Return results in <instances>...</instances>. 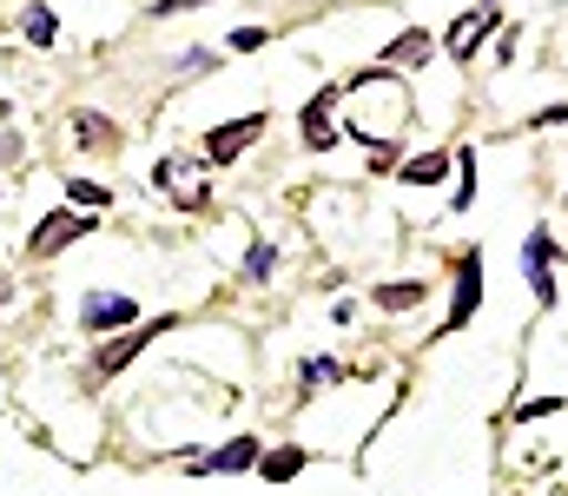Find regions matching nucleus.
Listing matches in <instances>:
<instances>
[{
    "mask_svg": "<svg viewBox=\"0 0 568 496\" xmlns=\"http://www.w3.org/2000/svg\"><path fill=\"white\" fill-rule=\"evenodd\" d=\"M476 298H483V252L469 245V252L456 259V298H449V312H443V337L476 318Z\"/></svg>",
    "mask_w": 568,
    "mask_h": 496,
    "instance_id": "1",
    "label": "nucleus"
},
{
    "mask_svg": "<svg viewBox=\"0 0 568 496\" xmlns=\"http://www.w3.org/2000/svg\"><path fill=\"white\" fill-rule=\"evenodd\" d=\"M523 279H529L536 305H556V239L549 232H529L523 239Z\"/></svg>",
    "mask_w": 568,
    "mask_h": 496,
    "instance_id": "2",
    "label": "nucleus"
},
{
    "mask_svg": "<svg viewBox=\"0 0 568 496\" xmlns=\"http://www.w3.org/2000/svg\"><path fill=\"white\" fill-rule=\"evenodd\" d=\"M152 185L159 192H172L179 205H205L212 192H205V172H199V160H185V153H172V160L152 165Z\"/></svg>",
    "mask_w": 568,
    "mask_h": 496,
    "instance_id": "3",
    "label": "nucleus"
},
{
    "mask_svg": "<svg viewBox=\"0 0 568 496\" xmlns=\"http://www.w3.org/2000/svg\"><path fill=\"white\" fill-rule=\"evenodd\" d=\"M265 133V113H245V120H225V126H212V140H205V160L212 165H225V160H239L252 140Z\"/></svg>",
    "mask_w": 568,
    "mask_h": 496,
    "instance_id": "4",
    "label": "nucleus"
},
{
    "mask_svg": "<svg viewBox=\"0 0 568 496\" xmlns=\"http://www.w3.org/2000/svg\"><path fill=\"white\" fill-rule=\"evenodd\" d=\"M80 232H93V219H80V212H47V219L33 225V259H53V252L73 245Z\"/></svg>",
    "mask_w": 568,
    "mask_h": 496,
    "instance_id": "5",
    "label": "nucleus"
},
{
    "mask_svg": "<svg viewBox=\"0 0 568 496\" xmlns=\"http://www.w3.org/2000/svg\"><path fill=\"white\" fill-rule=\"evenodd\" d=\"M133 318H140V305L120 298V292H93V298L80 305V325L87 331H120V325H133Z\"/></svg>",
    "mask_w": 568,
    "mask_h": 496,
    "instance_id": "6",
    "label": "nucleus"
},
{
    "mask_svg": "<svg viewBox=\"0 0 568 496\" xmlns=\"http://www.w3.org/2000/svg\"><path fill=\"white\" fill-rule=\"evenodd\" d=\"M489 33H496V13H489V7H469V13L449 27V60H476V47H483Z\"/></svg>",
    "mask_w": 568,
    "mask_h": 496,
    "instance_id": "7",
    "label": "nucleus"
},
{
    "mask_svg": "<svg viewBox=\"0 0 568 496\" xmlns=\"http://www.w3.org/2000/svg\"><path fill=\"white\" fill-rule=\"evenodd\" d=\"M258 437H232L225 451H212V457H192V470H219V477H239V470H258Z\"/></svg>",
    "mask_w": 568,
    "mask_h": 496,
    "instance_id": "8",
    "label": "nucleus"
},
{
    "mask_svg": "<svg viewBox=\"0 0 568 496\" xmlns=\"http://www.w3.org/2000/svg\"><path fill=\"white\" fill-rule=\"evenodd\" d=\"M165 331H172V312H165V318H152V325H140V331H126L120 344H106V351H100V371H120V364H133L145 344H152V337H165Z\"/></svg>",
    "mask_w": 568,
    "mask_h": 496,
    "instance_id": "9",
    "label": "nucleus"
},
{
    "mask_svg": "<svg viewBox=\"0 0 568 496\" xmlns=\"http://www.w3.org/2000/svg\"><path fill=\"white\" fill-rule=\"evenodd\" d=\"M417 60H429V33L424 27H410V33H397L384 53H377V73H390V67H417Z\"/></svg>",
    "mask_w": 568,
    "mask_h": 496,
    "instance_id": "10",
    "label": "nucleus"
},
{
    "mask_svg": "<svg viewBox=\"0 0 568 496\" xmlns=\"http://www.w3.org/2000/svg\"><path fill=\"white\" fill-rule=\"evenodd\" d=\"M304 146H337V126H331V93H317L311 107H304Z\"/></svg>",
    "mask_w": 568,
    "mask_h": 496,
    "instance_id": "11",
    "label": "nucleus"
},
{
    "mask_svg": "<svg viewBox=\"0 0 568 496\" xmlns=\"http://www.w3.org/2000/svg\"><path fill=\"white\" fill-rule=\"evenodd\" d=\"M429 298V285H417V279H390V285H377V305L384 312H417Z\"/></svg>",
    "mask_w": 568,
    "mask_h": 496,
    "instance_id": "12",
    "label": "nucleus"
},
{
    "mask_svg": "<svg viewBox=\"0 0 568 496\" xmlns=\"http://www.w3.org/2000/svg\"><path fill=\"white\" fill-rule=\"evenodd\" d=\"M297 470H304V451H297V444H284V451H265V457H258V477H265V484H291Z\"/></svg>",
    "mask_w": 568,
    "mask_h": 496,
    "instance_id": "13",
    "label": "nucleus"
},
{
    "mask_svg": "<svg viewBox=\"0 0 568 496\" xmlns=\"http://www.w3.org/2000/svg\"><path fill=\"white\" fill-rule=\"evenodd\" d=\"M20 33H27L33 47H53V40H60V20H53V7H27V13H20Z\"/></svg>",
    "mask_w": 568,
    "mask_h": 496,
    "instance_id": "14",
    "label": "nucleus"
},
{
    "mask_svg": "<svg viewBox=\"0 0 568 496\" xmlns=\"http://www.w3.org/2000/svg\"><path fill=\"white\" fill-rule=\"evenodd\" d=\"M449 165H456V160H443V153H424V160L404 165V185H436V179H443Z\"/></svg>",
    "mask_w": 568,
    "mask_h": 496,
    "instance_id": "15",
    "label": "nucleus"
},
{
    "mask_svg": "<svg viewBox=\"0 0 568 496\" xmlns=\"http://www.w3.org/2000/svg\"><path fill=\"white\" fill-rule=\"evenodd\" d=\"M73 140H80V146H113L106 113H73Z\"/></svg>",
    "mask_w": 568,
    "mask_h": 496,
    "instance_id": "16",
    "label": "nucleus"
},
{
    "mask_svg": "<svg viewBox=\"0 0 568 496\" xmlns=\"http://www.w3.org/2000/svg\"><path fill=\"white\" fill-rule=\"evenodd\" d=\"M272 265H278V252H272V245L258 239V245L245 252V285H265V279H272Z\"/></svg>",
    "mask_w": 568,
    "mask_h": 496,
    "instance_id": "17",
    "label": "nucleus"
},
{
    "mask_svg": "<svg viewBox=\"0 0 568 496\" xmlns=\"http://www.w3.org/2000/svg\"><path fill=\"white\" fill-rule=\"evenodd\" d=\"M456 172H463V185H456V212H469V199H476V185H469V179H476V153H469V146L456 153Z\"/></svg>",
    "mask_w": 568,
    "mask_h": 496,
    "instance_id": "18",
    "label": "nucleus"
},
{
    "mask_svg": "<svg viewBox=\"0 0 568 496\" xmlns=\"http://www.w3.org/2000/svg\"><path fill=\"white\" fill-rule=\"evenodd\" d=\"M337 377H344L337 357H304V384H337Z\"/></svg>",
    "mask_w": 568,
    "mask_h": 496,
    "instance_id": "19",
    "label": "nucleus"
},
{
    "mask_svg": "<svg viewBox=\"0 0 568 496\" xmlns=\"http://www.w3.org/2000/svg\"><path fill=\"white\" fill-rule=\"evenodd\" d=\"M67 199H73V205H106V185H93V179H73V185H67Z\"/></svg>",
    "mask_w": 568,
    "mask_h": 496,
    "instance_id": "20",
    "label": "nucleus"
},
{
    "mask_svg": "<svg viewBox=\"0 0 568 496\" xmlns=\"http://www.w3.org/2000/svg\"><path fill=\"white\" fill-rule=\"evenodd\" d=\"M549 411H562V397H529V404H516L523 424H536V417H549Z\"/></svg>",
    "mask_w": 568,
    "mask_h": 496,
    "instance_id": "21",
    "label": "nucleus"
},
{
    "mask_svg": "<svg viewBox=\"0 0 568 496\" xmlns=\"http://www.w3.org/2000/svg\"><path fill=\"white\" fill-rule=\"evenodd\" d=\"M265 40H272L265 27H239V33H232V47H239V53H252V47H265Z\"/></svg>",
    "mask_w": 568,
    "mask_h": 496,
    "instance_id": "22",
    "label": "nucleus"
},
{
    "mask_svg": "<svg viewBox=\"0 0 568 496\" xmlns=\"http://www.w3.org/2000/svg\"><path fill=\"white\" fill-rule=\"evenodd\" d=\"M536 126H568V107H542V113H536Z\"/></svg>",
    "mask_w": 568,
    "mask_h": 496,
    "instance_id": "23",
    "label": "nucleus"
},
{
    "mask_svg": "<svg viewBox=\"0 0 568 496\" xmlns=\"http://www.w3.org/2000/svg\"><path fill=\"white\" fill-rule=\"evenodd\" d=\"M185 7H205V0H159V20L165 13H185Z\"/></svg>",
    "mask_w": 568,
    "mask_h": 496,
    "instance_id": "24",
    "label": "nucleus"
},
{
    "mask_svg": "<svg viewBox=\"0 0 568 496\" xmlns=\"http://www.w3.org/2000/svg\"><path fill=\"white\" fill-rule=\"evenodd\" d=\"M0 120H7V100H0Z\"/></svg>",
    "mask_w": 568,
    "mask_h": 496,
    "instance_id": "25",
    "label": "nucleus"
},
{
    "mask_svg": "<svg viewBox=\"0 0 568 496\" xmlns=\"http://www.w3.org/2000/svg\"><path fill=\"white\" fill-rule=\"evenodd\" d=\"M483 7H496V0H483Z\"/></svg>",
    "mask_w": 568,
    "mask_h": 496,
    "instance_id": "26",
    "label": "nucleus"
}]
</instances>
